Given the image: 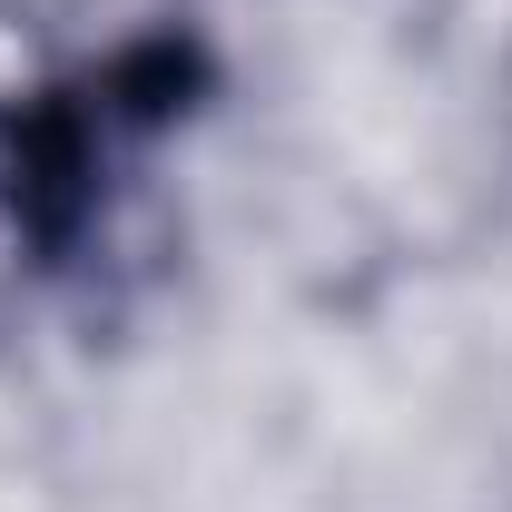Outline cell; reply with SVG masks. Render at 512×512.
<instances>
[{
    "label": "cell",
    "instance_id": "1",
    "mask_svg": "<svg viewBox=\"0 0 512 512\" xmlns=\"http://www.w3.org/2000/svg\"><path fill=\"white\" fill-rule=\"evenodd\" d=\"M217 99V50L197 30H128L99 60L30 79L0 99V237L10 256H30L40 276H60L89 256V237L109 227L128 168L178 138Z\"/></svg>",
    "mask_w": 512,
    "mask_h": 512
}]
</instances>
